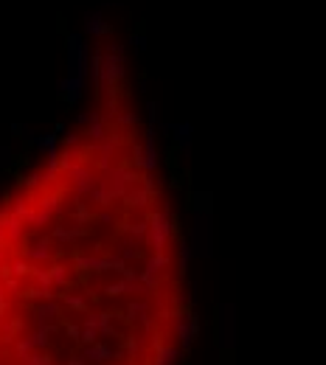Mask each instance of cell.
Masks as SVG:
<instances>
[{
	"label": "cell",
	"mask_w": 326,
	"mask_h": 365,
	"mask_svg": "<svg viewBox=\"0 0 326 365\" xmlns=\"http://www.w3.org/2000/svg\"><path fill=\"white\" fill-rule=\"evenodd\" d=\"M177 258L135 126L90 121L0 197V363L96 357L104 329L174 315Z\"/></svg>",
	"instance_id": "1"
}]
</instances>
